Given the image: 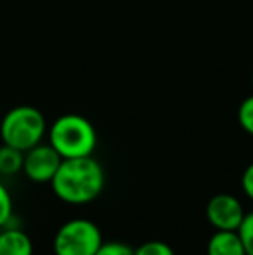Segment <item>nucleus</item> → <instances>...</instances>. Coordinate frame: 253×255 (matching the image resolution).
Instances as JSON below:
<instances>
[{
	"label": "nucleus",
	"instance_id": "nucleus-7",
	"mask_svg": "<svg viewBox=\"0 0 253 255\" xmlns=\"http://www.w3.org/2000/svg\"><path fill=\"white\" fill-rule=\"evenodd\" d=\"M0 255H33V242L21 228L0 229Z\"/></svg>",
	"mask_w": 253,
	"mask_h": 255
},
{
	"label": "nucleus",
	"instance_id": "nucleus-10",
	"mask_svg": "<svg viewBox=\"0 0 253 255\" xmlns=\"http://www.w3.org/2000/svg\"><path fill=\"white\" fill-rule=\"evenodd\" d=\"M238 124L248 135L253 137V94L245 98L238 108Z\"/></svg>",
	"mask_w": 253,
	"mask_h": 255
},
{
	"label": "nucleus",
	"instance_id": "nucleus-3",
	"mask_svg": "<svg viewBox=\"0 0 253 255\" xmlns=\"http://www.w3.org/2000/svg\"><path fill=\"white\" fill-rule=\"evenodd\" d=\"M47 130L49 127L44 113L38 108L26 104L9 110L0 120L2 144L12 146L21 151H28L44 142Z\"/></svg>",
	"mask_w": 253,
	"mask_h": 255
},
{
	"label": "nucleus",
	"instance_id": "nucleus-5",
	"mask_svg": "<svg viewBox=\"0 0 253 255\" xmlns=\"http://www.w3.org/2000/svg\"><path fill=\"white\" fill-rule=\"evenodd\" d=\"M245 208L240 200L229 193H219L206 203L205 215L215 231H238L245 219Z\"/></svg>",
	"mask_w": 253,
	"mask_h": 255
},
{
	"label": "nucleus",
	"instance_id": "nucleus-11",
	"mask_svg": "<svg viewBox=\"0 0 253 255\" xmlns=\"http://www.w3.org/2000/svg\"><path fill=\"white\" fill-rule=\"evenodd\" d=\"M134 250H135V255H175L173 249L169 245V243L160 242V240L146 242Z\"/></svg>",
	"mask_w": 253,
	"mask_h": 255
},
{
	"label": "nucleus",
	"instance_id": "nucleus-16",
	"mask_svg": "<svg viewBox=\"0 0 253 255\" xmlns=\"http://www.w3.org/2000/svg\"><path fill=\"white\" fill-rule=\"evenodd\" d=\"M252 85H253V73H252Z\"/></svg>",
	"mask_w": 253,
	"mask_h": 255
},
{
	"label": "nucleus",
	"instance_id": "nucleus-14",
	"mask_svg": "<svg viewBox=\"0 0 253 255\" xmlns=\"http://www.w3.org/2000/svg\"><path fill=\"white\" fill-rule=\"evenodd\" d=\"M95 255H135V250L123 242H104Z\"/></svg>",
	"mask_w": 253,
	"mask_h": 255
},
{
	"label": "nucleus",
	"instance_id": "nucleus-4",
	"mask_svg": "<svg viewBox=\"0 0 253 255\" xmlns=\"http://www.w3.org/2000/svg\"><path fill=\"white\" fill-rule=\"evenodd\" d=\"M104 243L102 233L88 219H71L58 229L52 242L54 255H95Z\"/></svg>",
	"mask_w": 253,
	"mask_h": 255
},
{
	"label": "nucleus",
	"instance_id": "nucleus-6",
	"mask_svg": "<svg viewBox=\"0 0 253 255\" xmlns=\"http://www.w3.org/2000/svg\"><path fill=\"white\" fill-rule=\"evenodd\" d=\"M61 161L63 156L49 142H40L24 151L23 174L30 181L38 182V184H45V182L51 184Z\"/></svg>",
	"mask_w": 253,
	"mask_h": 255
},
{
	"label": "nucleus",
	"instance_id": "nucleus-8",
	"mask_svg": "<svg viewBox=\"0 0 253 255\" xmlns=\"http://www.w3.org/2000/svg\"><path fill=\"white\" fill-rule=\"evenodd\" d=\"M206 255H247L238 231H215L206 243Z\"/></svg>",
	"mask_w": 253,
	"mask_h": 255
},
{
	"label": "nucleus",
	"instance_id": "nucleus-1",
	"mask_svg": "<svg viewBox=\"0 0 253 255\" xmlns=\"http://www.w3.org/2000/svg\"><path fill=\"white\" fill-rule=\"evenodd\" d=\"M104 186V168L94 156L63 158L51 181L52 193L68 205L92 203L101 196Z\"/></svg>",
	"mask_w": 253,
	"mask_h": 255
},
{
	"label": "nucleus",
	"instance_id": "nucleus-9",
	"mask_svg": "<svg viewBox=\"0 0 253 255\" xmlns=\"http://www.w3.org/2000/svg\"><path fill=\"white\" fill-rule=\"evenodd\" d=\"M24 151L16 149L12 146H0V174L2 175H16L23 172Z\"/></svg>",
	"mask_w": 253,
	"mask_h": 255
},
{
	"label": "nucleus",
	"instance_id": "nucleus-2",
	"mask_svg": "<svg viewBox=\"0 0 253 255\" xmlns=\"http://www.w3.org/2000/svg\"><path fill=\"white\" fill-rule=\"evenodd\" d=\"M49 144L63 158L92 156L97 148V132L88 118L77 113L61 115L47 130Z\"/></svg>",
	"mask_w": 253,
	"mask_h": 255
},
{
	"label": "nucleus",
	"instance_id": "nucleus-15",
	"mask_svg": "<svg viewBox=\"0 0 253 255\" xmlns=\"http://www.w3.org/2000/svg\"><path fill=\"white\" fill-rule=\"evenodd\" d=\"M241 189L250 200H253V161L245 168L243 175H241Z\"/></svg>",
	"mask_w": 253,
	"mask_h": 255
},
{
	"label": "nucleus",
	"instance_id": "nucleus-12",
	"mask_svg": "<svg viewBox=\"0 0 253 255\" xmlns=\"http://www.w3.org/2000/svg\"><path fill=\"white\" fill-rule=\"evenodd\" d=\"M241 242L245 245V252L247 255H253V212L245 214V219L241 222L240 229H238Z\"/></svg>",
	"mask_w": 253,
	"mask_h": 255
},
{
	"label": "nucleus",
	"instance_id": "nucleus-13",
	"mask_svg": "<svg viewBox=\"0 0 253 255\" xmlns=\"http://www.w3.org/2000/svg\"><path fill=\"white\" fill-rule=\"evenodd\" d=\"M14 215V207H12V196L7 191L5 186L0 182V229L5 228L7 222L10 221V217Z\"/></svg>",
	"mask_w": 253,
	"mask_h": 255
}]
</instances>
